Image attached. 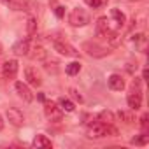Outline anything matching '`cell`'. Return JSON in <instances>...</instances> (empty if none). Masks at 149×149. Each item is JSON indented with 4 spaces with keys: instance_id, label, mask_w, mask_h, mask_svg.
<instances>
[{
    "instance_id": "6da1fadb",
    "label": "cell",
    "mask_w": 149,
    "mask_h": 149,
    "mask_svg": "<svg viewBox=\"0 0 149 149\" xmlns=\"http://www.w3.org/2000/svg\"><path fill=\"white\" fill-rule=\"evenodd\" d=\"M116 128H112V125H105L102 121H95L88 125V139H102L107 135H116Z\"/></svg>"
},
{
    "instance_id": "3957f363",
    "label": "cell",
    "mask_w": 149,
    "mask_h": 149,
    "mask_svg": "<svg viewBox=\"0 0 149 149\" xmlns=\"http://www.w3.org/2000/svg\"><path fill=\"white\" fill-rule=\"evenodd\" d=\"M83 49L90 54V56H93V58H104L105 54H109L111 51V47H104V46H100V44H97V42H84L83 44Z\"/></svg>"
},
{
    "instance_id": "cb8c5ba5",
    "label": "cell",
    "mask_w": 149,
    "mask_h": 149,
    "mask_svg": "<svg viewBox=\"0 0 149 149\" xmlns=\"http://www.w3.org/2000/svg\"><path fill=\"white\" fill-rule=\"evenodd\" d=\"M84 2H86L91 9H102L104 6H107L109 0H84Z\"/></svg>"
},
{
    "instance_id": "9c48e42d",
    "label": "cell",
    "mask_w": 149,
    "mask_h": 149,
    "mask_svg": "<svg viewBox=\"0 0 149 149\" xmlns=\"http://www.w3.org/2000/svg\"><path fill=\"white\" fill-rule=\"evenodd\" d=\"M107 84L112 91H121L125 90V79L119 76V74H111L109 79H107Z\"/></svg>"
},
{
    "instance_id": "e0dca14e",
    "label": "cell",
    "mask_w": 149,
    "mask_h": 149,
    "mask_svg": "<svg viewBox=\"0 0 149 149\" xmlns=\"http://www.w3.org/2000/svg\"><path fill=\"white\" fill-rule=\"evenodd\" d=\"M58 107L61 109V111H65V112H74V109H76V105H74V102L72 100H68V98H65V97H61V98H58Z\"/></svg>"
},
{
    "instance_id": "4fadbf2b",
    "label": "cell",
    "mask_w": 149,
    "mask_h": 149,
    "mask_svg": "<svg viewBox=\"0 0 149 149\" xmlns=\"http://www.w3.org/2000/svg\"><path fill=\"white\" fill-rule=\"evenodd\" d=\"M4 4H7L13 11H30V4L26 0H2Z\"/></svg>"
},
{
    "instance_id": "83f0119b",
    "label": "cell",
    "mask_w": 149,
    "mask_h": 149,
    "mask_svg": "<svg viewBox=\"0 0 149 149\" xmlns=\"http://www.w3.org/2000/svg\"><path fill=\"white\" fill-rule=\"evenodd\" d=\"M147 119H149V116H147V114H144V116L140 118V126H142V130H144V132L147 130Z\"/></svg>"
},
{
    "instance_id": "30bf717a",
    "label": "cell",
    "mask_w": 149,
    "mask_h": 149,
    "mask_svg": "<svg viewBox=\"0 0 149 149\" xmlns=\"http://www.w3.org/2000/svg\"><path fill=\"white\" fill-rule=\"evenodd\" d=\"M25 77H26V83L32 84V86H35V88H39V86L42 84L39 74H37V70H35L33 67H26V68H25Z\"/></svg>"
},
{
    "instance_id": "d4e9b609",
    "label": "cell",
    "mask_w": 149,
    "mask_h": 149,
    "mask_svg": "<svg viewBox=\"0 0 149 149\" xmlns=\"http://www.w3.org/2000/svg\"><path fill=\"white\" fill-rule=\"evenodd\" d=\"M44 68H46V72H49V74H51V72L56 74V70H58V63H56L54 60L49 61V60L46 58V60H44Z\"/></svg>"
},
{
    "instance_id": "44dd1931",
    "label": "cell",
    "mask_w": 149,
    "mask_h": 149,
    "mask_svg": "<svg viewBox=\"0 0 149 149\" xmlns=\"http://www.w3.org/2000/svg\"><path fill=\"white\" fill-rule=\"evenodd\" d=\"M65 70H67L68 76H77V74L81 72V63H79V61H72V63L67 65Z\"/></svg>"
},
{
    "instance_id": "7a4b0ae2",
    "label": "cell",
    "mask_w": 149,
    "mask_h": 149,
    "mask_svg": "<svg viewBox=\"0 0 149 149\" xmlns=\"http://www.w3.org/2000/svg\"><path fill=\"white\" fill-rule=\"evenodd\" d=\"M68 23L72 25V26H86L88 23H90V14L84 11V9H74L72 13H70V16H68Z\"/></svg>"
},
{
    "instance_id": "603a6c76",
    "label": "cell",
    "mask_w": 149,
    "mask_h": 149,
    "mask_svg": "<svg viewBox=\"0 0 149 149\" xmlns=\"http://www.w3.org/2000/svg\"><path fill=\"white\" fill-rule=\"evenodd\" d=\"M149 142V135L144 132V133H140V135H137V137H133L132 139V144L133 146H146Z\"/></svg>"
},
{
    "instance_id": "f546056e",
    "label": "cell",
    "mask_w": 149,
    "mask_h": 149,
    "mask_svg": "<svg viewBox=\"0 0 149 149\" xmlns=\"http://www.w3.org/2000/svg\"><path fill=\"white\" fill-rule=\"evenodd\" d=\"M37 98H39V100H40V102H46V97H44V95H42V93H39V95H37Z\"/></svg>"
},
{
    "instance_id": "52a82bcc",
    "label": "cell",
    "mask_w": 149,
    "mask_h": 149,
    "mask_svg": "<svg viewBox=\"0 0 149 149\" xmlns=\"http://www.w3.org/2000/svg\"><path fill=\"white\" fill-rule=\"evenodd\" d=\"M44 112L51 121H60L61 119V109L54 102H44Z\"/></svg>"
},
{
    "instance_id": "8fae6325",
    "label": "cell",
    "mask_w": 149,
    "mask_h": 149,
    "mask_svg": "<svg viewBox=\"0 0 149 149\" xmlns=\"http://www.w3.org/2000/svg\"><path fill=\"white\" fill-rule=\"evenodd\" d=\"M126 102H128L130 111H139V109L142 107V93H140V91H132V93L128 95Z\"/></svg>"
},
{
    "instance_id": "f1b7e54d",
    "label": "cell",
    "mask_w": 149,
    "mask_h": 149,
    "mask_svg": "<svg viewBox=\"0 0 149 149\" xmlns=\"http://www.w3.org/2000/svg\"><path fill=\"white\" fill-rule=\"evenodd\" d=\"M126 70H128L130 74H133V72L137 70V63H128V65H126Z\"/></svg>"
},
{
    "instance_id": "4dcf8cb0",
    "label": "cell",
    "mask_w": 149,
    "mask_h": 149,
    "mask_svg": "<svg viewBox=\"0 0 149 149\" xmlns=\"http://www.w3.org/2000/svg\"><path fill=\"white\" fill-rule=\"evenodd\" d=\"M2 130H4V118L0 116V132H2Z\"/></svg>"
},
{
    "instance_id": "7402d4cb",
    "label": "cell",
    "mask_w": 149,
    "mask_h": 149,
    "mask_svg": "<svg viewBox=\"0 0 149 149\" xmlns=\"http://www.w3.org/2000/svg\"><path fill=\"white\" fill-rule=\"evenodd\" d=\"M35 32H37V19L33 16H30L26 19V33L32 37V35H35Z\"/></svg>"
},
{
    "instance_id": "8992f818",
    "label": "cell",
    "mask_w": 149,
    "mask_h": 149,
    "mask_svg": "<svg viewBox=\"0 0 149 149\" xmlns=\"http://www.w3.org/2000/svg\"><path fill=\"white\" fill-rule=\"evenodd\" d=\"M14 90H16V93H18V97L23 100V102H26V104H30L32 100H33V93H32V90L28 88V84H25V83H21V81H18L16 84H14Z\"/></svg>"
},
{
    "instance_id": "484cf974",
    "label": "cell",
    "mask_w": 149,
    "mask_h": 149,
    "mask_svg": "<svg viewBox=\"0 0 149 149\" xmlns=\"http://www.w3.org/2000/svg\"><path fill=\"white\" fill-rule=\"evenodd\" d=\"M70 95H72V98H74V100H77V102H83V97H81V93H79L77 90L70 88Z\"/></svg>"
},
{
    "instance_id": "ba28073f",
    "label": "cell",
    "mask_w": 149,
    "mask_h": 149,
    "mask_svg": "<svg viewBox=\"0 0 149 149\" xmlns=\"http://www.w3.org/2000/svg\"><path fill=\"white\" fill-rule=\"evenodd\" d=\"M18 68H19V65H18L16 60H7V61L2 65V76H4L6 79H13V77H16Z\"/></svg>"
},
{
    "instance_id": "9a60e30c",
    "label": "cell",
    "mask_w": 149,
    "mask_h": 149,
    "mask_svg": "<svg viewBox=\"0 0 149 149\" xmlns=\"http://www.w3.org/2000/svg\"><path fill=\"white\" fill-rule=\"evenodd\" d=\"M32 146L33 147H53V142L46 137V135H35V139L32 140Z\"/></svg>"
},
{
    "instance_id": "5bb4252c",
    "label": "cell",
    "mask_w": 149,
    "mask_h": 149,
    "mask_svg": "<svg viewBox=\"0 0 149 149\" xmlns=\"http://www.w3.org/2000/svg\"><path fill=\"white\" fill-rule=\"evenodd\" d=\"M111 21L105 18V16H102V18H98V21H97V35H100V37H105L112 28H111V25H109Z\"/></svg>"
},
{
    "instance_id": "277c9868",
    "label": "cell",
    "mask_w": 149,
    "mask_h": 149,
    "mask_svg": "<svg viewBox=\"0 0 149 149\" xmlns=\"http://www.w3.org/2000/svg\"><path fill=\"white\" fill-rule=\"evenodd\" d=\"M6 118H7V121L13 125V126H23V123H25V116H23V112L19 111V109H16V107H9L7 111H6Z\"/></svg>"
},
{
    "instance_id": "ac0fdd59",
    "label": "cell",
    "mask_w": 149,
    "mask_h": 149,
    "mask_svg": "<svg viewBox=\"0 0 149 149\" xmlns=\"http://www.w3.org/2000/svg\"><path fill=\"white\" fill-rule=\"evenodd\" d=\"M118 118H119L121 121H125L126 125L135 123V114H133L132 111H119V112H118Z\"/></svg>"
},
{
    "instance_id": "2e32d148",
    "label": "cell",
    "mask_w": 149,
    "mask_h": 149,
    "mask_svg": "<svg viewBox=\"0 0 149 149\" xmlns=\"http://www.w3.org/2000/svg\"><path fill=\"white\" fill-rule=\"evenodd\" d=\"M32 51H33V53H32V58L37 60V61H44V60L47 58V51H46L42 46H39V44H35Z\"/></svg>"
},
{
    "instance_id": "4316f807",
    "label": "cell",
    "mask_w": 149,
    "mask_h": 149,
    "mask_svg": "<svg viewBox=\"0 0 149 149\" xmlns=\"http://www.w3.org/2000/svg\"><path fill=\"white\" fill-rule=\"evenodd\" d=\"M54 14H56V18H63L65 16V7L63 6H56V9H54Z\"/></svg>"
},
{
    "instance_id": "7c38bea8",
    "label": "cell",
    "mask_w": 149,
    "mask_h": 149,
    "mask_svg": "<svg viewBox=\"0 0 149 149\" xmlns=\"http://www.w3.org/2000/svg\"><path fill=\"white\" fill-rule=\"evenodd\" d=\"M28 51H30V42H28V39H21V40H18V42L13 46V53L18 54V56H26Z\"/></svg>"
},
{
    "instance_id": "d6986e66",
    "label": "cell",
    "mask_w": 149,
    "mask_h": 149,
    "mask_svg": "<svg viewBox=\"0 0 149 149\" xmlns=\"http://www.w3.org/2000/svg\"><path fill=\"white\" fill-rule=\"evenodd\" d=\"M111 16L114 18V21H116L118 26H123V25L126 23V16H125L119 9H112V11H111Z\"/></svg>"
},
{
    "instance_id": "ffe728a7",
    "label": "cell",
    "mask_w": 149,
    "mask_h": 149,
    "mask_svg": "<svg viewBox=\"0 0 149 149\" xmlns=\"http://www.w3.org/2000/svg\"><path fill=\"white\" fill-rule=\"evenodd\" d=\"M98 121H102L105 125H112L114 123V112L112 111H102L98 114Z\"/></svg>"
},
{
    "instance_id": "5b68a950",
    "label": "cell",
    "mask_w": 149,
    "mask_h": 149,
    "mask_svg": "<svg viewBox=\"0 0 149 149\" xmlns=\"http://www.w3.org/2000/svg\"><path fill=\"white\" fill-rule=\"evenodd\" d=\"M54 51H58L63 56H72V58H77L79 56V51L76 47H72L70 44H67L63 40H54Z\"/></svg>"
}]
</instances>
